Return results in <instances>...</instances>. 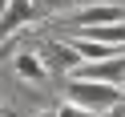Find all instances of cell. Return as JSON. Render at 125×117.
<instances>
[{
	"label": "cell",
	"instance_id": "obj_1",
	"mask_svg": "<svg viewBox=\"0 0 125 117\" xmlns=\"http://www.w3.org/2000/svg\"><path fill=\"white\" fill-rule=\"evenodd\" d=\"M69 101L81 109H117L121 105V89H113V85H97V81H77V77H69Z\"/></svg>",
	"mask_w": 125,
	"mask_h": 117
},
{
	"label": "cell",
	"instance_id": "obj_2",
	"mask_svg": "<svg viewBox=\"0 0 125 117\" xmlns=\"http://www.w3.org/2000/svg\"><path fill=\"white\" fill-rule=\"evenodd\" d=\"M36 57L44 61V69H57V73H69V77H73L77 69L85 65V61L77 57V49H73V44H69V41H44Z\"/></svg>",
	"mask_w": 125,
	"mask_h": 117
},
{
	"label": "cell",
	"instance_id": "obj_3",
	"mask_svg": "<svg viewBox=\"0 0 125 117\" xmlns=\"http://www.w3.org/2000/svg\"><path fill=\"white\" fill-rule=\"evenodd\" d=\"M73 77H77V81H97V85H113V89H121V85H125V57L97 61V65H81Z\"/></svg>",
	"mask_w": 125,
	"mask_h": 117
},
{
	"label": "cell",
	"instance_id": "obj_4",
	"mask_svg": "<svg viewBox=\"0 0 125 117\" xmlns=\"http://www.w3.org/2000/svg\"><path fill=\"white\" fill-rule=\"evenodd\" d=\"M77 32L81 28H105V24H125V8L121 4H93V8H81L73 16Z\"/></svg>",
	"mask_w": 125,
	"mask_h": 117
},
{
	"label": "cell",
	"instance_id": "obj_5",
	"mask_svg": "<svg viewBox=\"0 0 125 117\" xmlns=\"http://www.w3.org/2000/svg\"><path fill=\"white\" fill-rule=\"evenodd\" d=\"M36 16V0H8V8L0 16V36H8L12 28H24Z\"/></svg>",
	"mask_w": 125,
	"mask_h": 117
},
{
	"label": "cell",
	"instance_id": "obj_6",
	"mask_svg": "<svg viewBox=\"0 0 125 117\" xmlns=\"http://www.w3.org/2000/svg\"><path fill=\"white\" fill-rule=\"evenodd\" d=\"M12 69H16V77H24L28 85H44L49 81V69H44V61L36 57V53H16V57H12Z\"/></svg>",
	"mask_w": 125,
	"mask_h": 117
},
{
	"label": "cell",
	"instance_id": "obj_7",
	"mask_svg": "<svg viewBox=\"0 0 125 117\" xmlns=\"http://www.w3.org/2000/svg\"><path fill=\"white\" fill-rule=\"evenodd\" d=\"M52 113H57V117H93L89 109H81V105H73V101H65V105H61V109H52Z\"/></svg>",
	"mask_w": 125,
	"mask_h": 117
},
{
	"label": "cell",
	"instance_id": "obj_8",
	"mask_svg": "<svg viewBox=\"0 0 125 117\" xmlns=\"http://www.w3.org/2000/svg\"><path fill=\"white\" fill-rule=\"evenodd\" d=\"M41 4H44L49 12H65V8H73L77 0H41Z\"/></svg>",
	"mask_w": 125,
	"mask_h": 117
},
{
	"label": "cell",
	"instance_id": "obj_9",
	"mask_svg": "<svg viewBox=\"0 0 125 117\" xmlns=\"http://www.w3.org/2000/svg\"><path fill=\"white\" fill-rule=\"evenodd\" d=\"M36 117H57V113H52V109H41V113H36Z\"/></svg>",
	"mask_w": 125,
	"mask_h": 117
},
{
	"label": "cell",
	"instance_id": "obj_10",
	"mask_svg": "<svg viewBox=\"0 0 125 117\" xmlns=\"http://www.w3.org/2000/svg\"><path fill=\"white\" fill-rule=\"evenodd\" d=\"M0 117H16V113H12V109H0Z\"/></svg>",
	"mask_w": 125,
	"mask_h": 117
},
{
	"label": "cell",
	"instance_id": "obj_11",
	"mask_svg": "<svg viewBox=\"0 0 125 117\" xmlns=\"http://www.w3.org/2000/svg\"><path fill=\"white\" fill-rule=\"evenodd\" d=\"M4 8H8V0H0V16H4Z\"/></svg>",
	"mask_w": 125,
	"mask_h": 117
},
{
	"label": "cell",
	"instance_id": "obj_12",
	"mask_svg": "<svg viewBox=\"0 0 125 117\" xmlns=\"http://www.w3.org/2000/svg\"><path fill=\"white\" fill-rule=\"evenodd\" d=\"M117 117H125V105H121V109H117Z\"/></svg>",
	"mask_w": 125,
	"mask_h": 117
},
{
	"label": "cell",
	"instance_id": "obj_13",
	"mask_svg": "<svg viewBox=\"0 0 125 117\" xmlns=\"http://www.w3.org/2000/svg\"><path fill=\"white\" fill-rule=\"evenodd\" d=\"M121 105H125V85H121Z\"/></svg>",
	"mask_w": 125,
	"mask_h": 117
}]
</instances>
